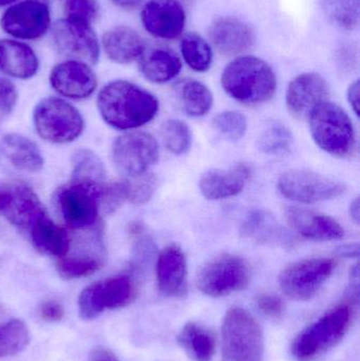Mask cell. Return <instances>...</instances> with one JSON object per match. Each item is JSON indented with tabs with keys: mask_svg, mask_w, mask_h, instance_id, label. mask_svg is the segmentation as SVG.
Masks as SVG:
<instances>
[{
	"mask_svg": "<svg viewBox=\"0 0 360 361\" xmlns=\"http://www.w3.org/2000/svg\"><path fill=\"white\" fill-rule=\"evenodd\" d=\"M97 107L108 125L128 130L154 120L159 111V102L154 94L132 82L116 80L101 89Z\"/></svg>",
	"mask_w": 360,
	"mask_h": 361,
	"instance_id": "1",
	"label": "cell"
},
{
	"mask_svg": "<svg viewBox=\"0 0 360 361\" xmlns=\"http://www.w3.org/2000/svg\"><path fill=\"white\" fill-rule=\"evenodd\" d=\"M356 305L346 299L302 331L291 345L295 360L316 361L335 348L350 330Z\"/></svg>",
	"mask_w": 360,
	"mask_h": 361,
	"instance_id": "2",
	"label": "cell"
},
{
	"mask_svg": "<svg viewBox=\"0 0 360 361\" xmlns=\"http://www.w3.org/2000/svg\"><path fill=\"white\" fill-rule=\"evenodd\" d=\"M222 88L244 105H259L274 97L277 78L274 70L259 57L240 56L230 61L221 76Z\"/></svg>",
	"mask_w": 360,
	"mask_h": 361,
	"instance_id": "3",
	"label": "cell"
},
{
	"mask_svg": "<svg viewBox=\"0 0 360 361\" xmlns=\"http://www.w3.org/2000/svg\"><path fill=\"white\" fill-rule=\"evenodd\" d=\"M221 357L222 361H263V330L258 320L243 307H230L224 315Z\"/></svg>",
	"mask_w": 360,
	"mask_h": 361,
	"instance_id": "4",
	"label": "cell"
},
{
	"mask_svg": "<svg viewBox=\"0 0 360 361\" xmlns=\"http://www.w3.org/2000/svg\"><path fill=\"white\" fill-rule=\"evenodd\" d=\"M308 118L311 135L323 152L338 158L353 152L356 142L354 126L342 107L323 102L313 109Z\"/></svg>",
	"mask_w": 360,
	"mask_h": 361,
	"instance_id": "5",
	"label": "cell"
},
{
	"mask_svg": "<svg viewBox=\"0 0 360 361\" xmlns=\"http://www.w3.org/2000/svg\"><path fill=\"white\" fill-rule=\"evenodd\" d=\"M251 282L249 263L232 254H223L211 259L199 271L197 286L206 296L220 298L241 292Z\"/></svg>",
	"mask_w": 360,
	"mask_h": 361,
	"instance_id": "6",
	"label": "cell"
},
{
	"mask_svg": "<svg viewBox=\"0 0 360 361\" xmlns=\"http://www.w3.org/2000/svg\"><path fill=\"white\" fill-rule=\"evenodd\" d=\"M38 135L51 143L66 144L80 137L84 120L76 108L57 97L42 99L34 110Z\"/></svg>",
	"mask_w": 360,
	"mask_h": 361,
	"instance_id": "7",
	"label": "cell"
},
{
	"mask_svg": "<svg viewBox=\"0 0 360 361\" xmlns=\"http://www.w3.org/2000/svg\"><path fill=\"white\" fill-rule=\"evenodd\" d=\"M333 259L313 258L292 263L279 275V286L285 296L296 301L314 298L333 275Z\"/></svg>",
	"mask_w": 360,
	"mask_h": 361,
	"instance_id": "8",
	"label": "cell"
},
{
	"mask_svg": "<svg viewBox=\"0 0 360 361\" xmlns=\"http://www.w3.org/2000/svg\"><path fill=\"white\" fill-rule=\"evenodd\" d=\"M135 286L128 276H116L87 286L78 298L80 317L90 322L105 310L122 309L132 302Z\"/></svg>",
	"mask_w": 360,
	"mask_h": 361,
	"instance_id": "9",
	"label": "cell"
},
{
	"mask_svg": "<svg viewBox=\"0 0 360 361\" xmlns=\"http://www.w3.org/2000/svg\"><path fill=\"white\" fill-rule=\"evenodd\" d=\"M51 38L57 52L72 61L95 65L101 55V42L92 25L63 18L51 25Z\"/></svg>",
	"mask_w": 360,
	"mask_h": 361,
	"instance_id": "10",
	"label": "cell"
},
{
	"mask_svg": "<svg viewBox=\"0 0 360 361\" xmlns=\"http://www.w3.org/2000/svg\"><path fill=\"white\" fill-rule=\"evenodd\" d=\"M111 154L114 166L120 173L139 177L159 160L158 142L143 131L126 133L114 141Z\"/></svg>",
	"mask_w": 360,
	"mask_h": 361,
	"instance_id": "11",
	"label": "cell"
},
{
	"mask_svg": "<svg viewBox=\"0 0 360 361\" xmlns=\"http://www.w3.org/2000/svg\"><path fill=\"white\" fill-rule=\"evenodd\" d=\"M51 25L50 8L44 0H19L8 6L0 18L2 31L21 40L39 39Z\"/></svg>",
	"mask_w": 360,
	"mask_h": 361,
	"instance_id": "12",
	"label": "cell"
},
{
	"mask_svg": "<svg viewBox=\"0 0 360 361\" xmlns=\"http://www.w3.org/2000/svg\"><path fill=\"white\" fill-rule=\"evenodd\" d=\"M278 189L283 197L291 201L310 204L340 197L346 186L340 180L313 171L293 169L281 175Z\"/></svg>",
	"mask_w": 360,
	"mask_h": 361,
	"instance_id": "13",
	"label": "cell"
},
{
	"mask_svg": "<svg viewBox=\"0 0 360 361\" xmlns=\"http://www.w3.org/2000/svg\"><path fill=\"white\" fill-rule=\"evenodd\" d=\"M101 185L72 183L59 190V209L71 228H88L95 224L101 208Z\"/></svg>",
	"mask_w": 360,
	"mask_h": 361,
	"instance_id": "14",
	"label": "cell"
},
{
	"mask_svg": "<svg viewBox=\"0 0 360 361\" xmlns=\"http://www.w3.org/2000/svg\"><path fill=\"white\" fill-rule=\"evenodd\" d=\"M0 212L13 225L25 231L46 214L36 193L23 184L0 187Z\"/></svg>",
	"mask_w": 360,
	"mask_h": 361,
	"instance_id": "15",
	"label": "cell"
},
{
	"mask_svg": "<svg viewBox=\"0 0 360 361\" xmlns=\"http://www.w3.org/2000/svg\"><path fill=\"white\" fill-rule=\"evenodd\" d=\"M141 19L148 33L160 39L171 40L183 33L186 14L178 0H149L142 8Z\"/></svg>",
	"mask_w": 360,
	"mask_h": 361,
	"instance_id": "16",
	"label": "cell"
},
{
	"mask_svg": "<svg viewBox=\"0 0 360 361\" xmlns=\"http://www.w3.org/2000/svg\"><path fill=\"white\" fill-rule=\"evenodd\" d=\"M329 95V84L321 74H300L287 87V110L297 120L308 118L314 108L328 101Z\"/></svg>",
	"mask_w": 360,
	"mask_h": 361,
	"instance_id": "17",
	"label": "cell"
},
{
	"mask_svg": "<svg viewBox=\"0 0 360 361\" xmlns=\"http://www.w3.org/2000/svg\"><path fill=\"white\" fill-rule=\"evenodd\" d=\"M50 84L63 97L82 99L93 94L97 87V78L88 63L67 59L53 68Z\"/></svg>",
	"mask_w": 360,
	"mask_h": 361,
	"instance_id": "18",
	"label": "cell"
},
{
	"mask_svg": "<svg viewBox=\"0 0 360 361\" xmlns=\"http://www.w3.org/2000/svg\"><path fill=\"white\" fill-rule=\"evenodd\" d=\"M44 167V159L31 140L16 133L0 140V171L8 173H36Z\"/></svg>",
	"mask_w": 360,
	"mask_h": 361,
	"instance_id": "19",
	"label": "cell"
},
{
	"mask_svg": "<svg viewBox=\"0 0 360 361\" xmlns=\"http://www.w3.org/2000/svg\"><path fill=\"white\" fill-rule=\"evenodd\" d=\"M187 260L178 245L167 246L159 255L156 283L159 290L170 298H182L188 290Z\"/></svg>",
	"mask_w": 360,
	"mask_h": 361,
	"instance_id": "20",
	"label": "cell"
},
{
	"mask_svg": "<svg viewBox=\"0 0 360 361\" xmlns=\"http://www.w3.org/2000/svg\"><path fill=\"white\" fill-rule=\"evenodd\" d=\"M209 37L218 52L225 56L247 52L256 42L254 30L244 21L232 16L216 19L209 27Z\"/></svg>",
	"mask_w": 360,
	"mask_h": 361,
	"instance_id": "21",
	"label": "cell"
},
{
	"mask_svg": "<svg viewBox=\"0 0 360 361\" xmlns=\"http://www.w3.org/2000/svg\"><path fill=\"white\" fill-rule=\"evenodd\" d=\"M287 224L295 233L315 241H333L342 239L345 229L331 216L312 210L289 207L285 210Z\"/></svg>",
	"mask_w": 360,
	"mask_h": 361,
	"instance_id": "22",
	"label": "cell"
},
{
	"mask_svg": "<svg viewBox=\"0 0 360 361\" xmlns=\"http://www.w3.org/2000/svg\"><path fill=\"white\" fill-rule=\"evenodd\" d=\"M251 178V169L244 163L226 171L215 169L205 173L199 182L201 193L211 201L228 199L239 195Z\"/></svg>",
	"mask_w": 360,
	"mask_h": 361,
	"instance_id": "23",
	"label": "cell"
},
{
	"mask_svg": "<svg viewBox=\"0 0 360 361\" xmlns=\"http://www.w3.org/2000/svg\"><path fill=\"white\" fill-rule=\"evenodd\" d=\"M137 61L144 78L154 84L170 82L182 70V61L177 52L162 44H146Z\"/></svg>",
	"mask_w": 360,
	"mask_h": 361,
	"instance_id": "24",
	"label": "cell"
},
{
	"mask_svg": "<svg viewBox=\"0 0 360 361\" xmlns=\"http://www.w3.org/2000/svg\"><path fill=\"white\" fill-rule=\"evenodd\" d=\"M101 47L110 61L118 63H130L141 56L146 42L139 32L132 27L116 25L104 33Z\"/></svg>",
	"mask_w": 360,
	"mask_h": 361,
	"instance_id": "25",
	"label": "cell"
},
{
	"mask_svg": "<svg viewBox=\"0 0 360 361\" xmlns=\"http://www.w3.org/2000/svg\"><path fill=\"white\" fill-rule=\"evenodd\" d=\"M39 68L37 55L29 44L0 39V72L20 80L33 78Z\"/></svg>",
	"mask_w": 360,
	"mask_h": 361,
	"instance_id": "26",
	"label": "cell"
},
{
	"mask_svg": "<svg viewBox=\"0 0 360 361\" xmlns=\"http://www.w3.org/2000/svg\"><path fill=\"white\" fill-rule=\"evenodd\" d=\"M241 235L260 244L289 246L292 238L273 214L266 210H254L242 223Z\"/></svg>",
	"mask_w": 360,
	"mask_h": 361,
	"instance_id": "27",
	"label": "cell"
},
{
	"mask_svg": "<svg viewBox=\"0 0 360 361\" xmlns=\"http://www.w3.org/2000/svg\"><path fill=\"white\" fill-rule=\"evenodd\" d=\"M177 341L190 360L213 361L215 357V334L198 322H187L178 334Z\"/></svg>",
	"mask_w": 360,
	"mask_h": 361,
	"instance_id": "28",
	"label": "cell"
},
{
	"mask_svg": "<svg viewBox=\"0 0 360 361\" xmlns=\"http://www.w3.org/2000/svg\"><path fill=\"white\" fill-rule=\"evenodd\" d=\"M34 245L44 254L63 258L70 247L67 231L55 224L46 214L34 223L30 229Z\"/></svg>",
	"mask_w": 360,
	"mask_h": 361,
	"instance_id": "29",
	"label": "cell"
},
{
	"mask_svg": "<svg viewBox=\"0 0 360 361\" xmlns=\"http://www.w3.org/2000/svg\"><path fill=\"white\" fill-rule=\"evenodd\" d=\"M175 93L185 114L192 118L204 116L213 108V93L199 80H180L175 85Z\"/></svg>",
	"mask_w": 360,
	"mask_h": 361,
	"instance_id": "30",
	"label": "cell"
},
{
	"mask_svg": "<svg viewBox=\"0 0 360 361\" xmlns=\"http://www.w3.org/2000/svg\"><path fill=\"white\" fill-rule=\"evenodd\" d=\"M180 48L185 63L197 72H205L213 63V50L206 39L192 32L185 34L180 42Z\"/></svg>",
	"mask_w": 360,
	"mask_h": 361,
	"instance_id": "31",
	"label": "cell"
},
{
	"mask_svg": "<svg viewBox=\"0 0 360 361\" xmlns=\"http://www.w3.org/2000/svg\"><path fill=\"white\" fill-rule=\"evenodd\" d=\"M31 334L27 324L20 319H11L0 324V358L18 355L27 349Z\"/></svg>",
	"mask_w": 360,
	"mask_h": 361,
	"instance_id": "32",
	"label": "cell"
},
{
	"mask_svg": "<svg viewBox=\"0 0 360 361\" xmlns=\"http://www.w3.org/2000/svg\"><path fill=\"white\" fill-rule=\"evenodd\" d=\"M73 183L99 185L105 178V169L99 157L89 149H80L72 158Z\"/></svg>",
	"mask_w": 360,
	"mask_h": 361,
	"instance_id": "33",
	"label": "cell"
},
{
	"mask_svg": "<svg viewBox=\"0 0 360 361\" xmlns=\"http://www.w3.org/2000/svg\"><path fill=\"white\" fill-rule=\"evenodd\" d=\"M359 0H321V8L331 23L347 31L359 25Z\"/></svg>",
	"mask_w": 360,
	"mask_h": 361,
	"instance_id": "34",
	"label": "cell"
},
{
	"mask_svg": "<svg viewBox=\"0 0 360 361\" xmlns=\"http://www.w3.org/2000/svg\"><path fill=\"white\" fill-rule=\"evenodd\" d=\"M104 265L101 256L63 257L57 262L56 269L59 276L66 280L88 277L97 273Z\"/></svg>",
	"mask_w": 360,
	"mask_h": 361,
	"instance_id": "35",
	"label": "cell"
},
{
	"mask_svg": "<svg viewBox=\"0 0 360 361\" xmlns=\"http://www.w3.org/2000/svg\"><path fill=\"white\" fill-rule=\"evenodd\" d=\"M162 139L167 149L175 156L186 154L192 145L190 127L183 121H166L162 125Z\"/></svg>",
	"mask_w": 360,
	"mask_h": 361,
	"instance_id": "36",
	"label": "cell"
},
{
	"mask_svg": "<svg viewBox=\"0 0 360 361\" xmlns=\"http://www.w3.org/2000/svg\"><path fill=\"white\" fill-rule=\"evenodd\" d=\"M293 135L285 125L272 124L258 140V148L264 154H275L285 152L291 146Z\"/></svg>",
	"mask_w": 360,
	"mask_h": 361,
	"instance_id": "37",
	"label": "cell"
},
{
	"mask_svg": "<svg viewBox=\"0 0 360 361\" xmlns=\"http://www.w3.org/2000/svg\"><path fill=\"white\" fill-rule=\"evenodd\" d=\"M213 126L226 139L236 142L247 133V120L241 112L224 111L213 118Z\"/></svg>",
	"mask_w": 360,
	"mask_h": 361,
	"instance_id": "38",
	"label": "cell"
},
{
	"mask_svg": "<svg viewBox=\"0 0 360 361\" xmlns=\"http://www.w3.org/2000/svg\"><path fill=\"white\" fill-rule=\"evenodd\" d=\"M65 17L72 20L92 25L101 14L99 0H66Z\"/></svg>",
	"mask_w": 360,
	"mask_h": 361,
	"instance_id": "39",
	"label": "cell"
},
{
	"mask_svg": "<svg viewBox=\"0 0 360 361\" xmlns=\"http://www.w3.org/2000/svg\"><path fill=\"white\" fill-rule=\"evenodd\" d=\"M129 197V182L112 183L101 186L99 205L104 212L110 214L116 212Z\"/></svg>",
	"mask_w": 360,
	"mask_h": 361,
	"instance_id": "40",
	"label": "cell"
},
{
	"mask_svg": "<svg viewBox=\"0 0 360 361\" xmlns=\"http://www.w3.org/2000/svg\"><path fill=\"white\" fill-rule=\"evenodd\" d=\"M135 183H129V201L135 205H143L151 200L158 186V180L152 173L139 176Z\"/></svg>",
	"mask_w": 360,
	"mask_h": 361,
	"instance_id": "41",
	"label": "cell"
},
{
	"mask_svg": "<svg viewBox=\"0 0 360 361\" xmlns=\"http://www.w3.org/2000/svg\"><path fill=\"white\" fill-rule=\"evenodd\" d=\"M258 310L271 319H283L285 314V305L283 299L272 294H261L256 299Z\"/></svg>",
	"mask_w": 360,
	"mask_h": 361,
	"instance_id": "42",
	"label": "cell"
},
{
	"mask_svg": "<svg viewBox=\"0 0 360 361\" xmlns=\"http://www.w3.org/2000/svg\"><path fill=\"white\" fill-rule=\"evenodd\" d=\"M17 102V91L14 85L0 78V124L10 116Z\"/></svg>",
	"mask_w": 360,
	"mask_h": 361,
	"instance_id": "43",
	"label": "cell"
},
{
	"mask_svg": "<svg viewBox=\"0 0 360 361\" xmlns=\"http://www.w3.org/2000/svg\"><path fill=\"white\" fill-rule=\"evenodd\" d=\"M39 315L42 319L46 322H61L65 316V309L57 301H46L40 307Z\"/></svg>",
	"mask_w": 360,
	"mask_h": 361,
	"instance_id": "44",
	"label": "cell"
},
{
	"mask_svg": "<svg viewBox=\"0 0 360 361\" xmlns=\"http://www.w3.org/2000/svg\"><path fill=\"white\" fill-rule=\"evenodd\" d=\"M359 95L360 82L359 80H356L350 85L348 89V102L356 116H359Z\"/></svg>",
	"mask_w": 360,
	"mask_h": 361,
	"instance_id": "45",
	"label": "cell"
},
{
	"mask_svg": "<svg viewBox=\"0 0 360 361\" xmlns=\"http://www.w3.org/2000/svg\"><path fill=\"white\" fill-rule=\"evenodd\" d=\"M88 361H120L110 350L106 348H97L91 351Z\"/></svg>",
	"mask_w": 360,
	"mask_h": 361,
	"instance_id": "46",
	"label": "cell"
},
{
	"mask_svg": "<svg viewBox=\"0 0 360 361\" xmlns=\"http://www.w3.org/2000/svg\"><path fill=\"white\" fill-rule=\"evenodd\" d=\"M110 2L120 10L133 11L139 8L144 0H110Z\"/></svg>",
	"mask_w": 360,
	"mask_h": 361,
	"instance_id": "47",
	"label": "cell"
},
{
	"mask_svg": "<svg viewBox=\"0 0 360 361\" xmlns=\"http://www.w3.org/2000/svg\"><path fill=\"white\" fill-rule=\"evenodd\" d=\"M337 254L345 258H357L359 255V244H348V245L342 246L338 248Z\"/></svg>",
	"mask_w": 360,
	"mask_h": 361,
	"instance_id": "48",
	"label": "cell"
},
{
	"mask_svg": "<svg viewBox=\"0 0 360 361\" xmlns=\"http://www.w3.org/2000/svg\"><path fill=\"white\" fill-rule=\"evenodd\" d=\"M349 212H350L351 218L355 221L356 223H359L360 220V202L359 197H355L350 204V208H349Z\"/></svg>",
	"mask_w": 360,
	"mask_h": 361,
	"instance_id": "49",
	"label": "cell"
},
{
	"mask_svg": "<svg viewBox=\"0 0 360 361\" xmlns=\"http://www.w3.org/2000/svg\"><path fill=\"white\" fill-rule=\"evenodd\" d=\"M17 1H19V0H0V6H10L11 4Z\"/></svg>",
	"mask_w": 360,
	"mask_h": 361,
	"instance_id": "50",
	"label": "cell"
},
{
	"mask_svg": "<svg viewBox=\"0 0 360 361\" xmlns=\"http://www.w3.org/2000/svg\"><path fill=\"white\" fill-rule=\"evenodd\" d=\"M4 305H1V303H0V314L4 313Z\"/></svg>",
	"mask_w": 360,
	"mask_h": 361,
	"instance_id": "51",
	"label": "cell"
}]
</instances>
